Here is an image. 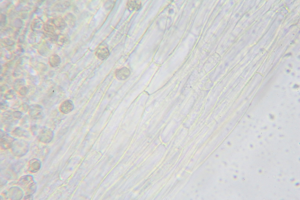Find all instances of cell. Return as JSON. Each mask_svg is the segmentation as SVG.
<instances>
[{
  "instance_id": "6da1fadb",
  "label": "cell",
  "mask_w": 300,
  "mask_h": 200,
  "mask_svg": "<svg viewBox=\"0 0 300 200\" xmlns=\"http://www.w3.org/2000/svg\"><path fill=\"white\" fill-rule=\"evenodd\" d=\"M12 151L15 155L21 157L28 152L29 144L26 141L22 140L15 139L11 147Z\"/></svg>"
},
{
  "instance_id": "7a4b0ae2",
  "label": "cell",
  "mask_w": 300,
  "mask_h": 200,
  "mask_svg": "<svg viewBox=\"0 0 300 200\" xmlns=\"http://www.w3.org/2000/svg\"><path fill=\"white\" fill-rule=\"evenodd\" d=\"M54 132L50 129L44 128L39 132L38 137L39 140L44 143L50 142L54 137Z\"/></svg>"
},
{
  "instance_id": "3957f363",
  "label": "cell",
  "mask_w": 300,
  "mask_h": 200,
  "mask_svg": "<svg viewBox=\"0 0 300 200\" xmlns=\"http://www.w3.org/2000/svg\"><path fill=\"white\" fill-rule=\"evenodd\" d=\"M29 113L30 116L34 119H40L44 117L43 107L39 104H33L30 106Z\"/></svg>"
},
{
  "instance_id": "277c9868",
  "label": "cell",
  "mask_w": 300,
  "mask_h": 200,
  "mask_svg": "<svg viewBox=\"0 0 300 200\" xmlns=\"http://www.w3.org/2000/svg\"><path fill=\"white\" fill-rule=\"evenodd\" d=\"M15 139L8 134L1 131L0 132V146L4 149H7L11 148Z\"/></svg>"
},
{
  "instance_id": "5b68a950",
  "label": "cell",
  "mask_w": 300,
  "mask_h": 200,
  "mask_svg": "<svg viewBox=\"0 0 300 200\" xmlns=\"http://www.w3.org/2000/svg\"><path fill=\"white\" fill-rule=\"evenodd\" d=\"M95 54L99 59L104 60L108 57L110 55V52L107 46L102 45L98 48Z\"/></svg>"
},
{
  "instance_id": "8992f818",
  "label": "cell",
  "mask_w": 300,
  "mask_h": 200,
  "mask_svg": "<svg viewBox=\"0 0 300 200\" xmlns=\"http://www.w3.org/2000/svg\"><path fill=\"white\" fill-rule=\"evenodd\" d=\"M74 107V105L72 101L70 100H67L61 103L59 109L61 112L67 114L72 111Z\"/></svg>"
},
{
  "instance_id": "52a82bcc",
  "label": "cell",
  "mask_w": 300,
  "mask_h": 200,
  "mask_svg": "<svg viewBox=\"0 0 300 200\" xmlns=\"http://www.w3.org/2000/svg\"><path fill=\"white\" fill-rule=\"evenodd\" d=\"M129 70L126 67H123L117 69L115 72L116 78L119 80H124L127 79L130 75Z\"/></svg>"
},
{
  "instance_id": "ba28073f",
  "label": "cell",
  "mask_w": 300,
  "mask_h": 200,
  "mask_svg": "<svg viewBox=\"0 0 300 200\" xmlns=\"http://www.w3.org/2000/svg\"><path fill=\"white\" fill-rule=\"evenodd\" d=\"M23 195V191L17 187H11L8 192L9 197L11 199L19 200L22 198Z\"/></svg>"
},
{
  "instance_id": "9c48e42d",
  "label": "cell",
  "mask_w": 300,
  "mask_h": 200,
  "mask_svg": "<svg viewBox=\"0 0 300 200\" xmlns=\"http://www.w3.org/2000/svg\"><path fill=\"white\" fill-rule=\"evenodd\" d=\"M40 161L36 158L31 160L29 162L28 170L32 172H35L38 171L41 167Z\"/></svg>"
},
{
  "instance_id": "30bf717a",
  "label": "cell",
  "mask_w": 300,
  "mask_h": 200,
  "mask_svg": "<svg viewBox=\"0 0 300 200\" xmlns=\"http://www.w3.org/2000/svg\"><path fill=\"white\" fill-rule=\"evenodd\" d=\"M44 23L40 18L34 19L31 25L32 30L34 31H38L43 29Z\"/></svg>"
},
{
  "instance_id": "8fae6325",
  "label": "cell",
  "mask_w": 300,
  "mask_h": 200,
  "mask_svg": "<svg viewBox=\"0 0 300 200\" xmlns=\"http://www.w3.org/2000/svg\"><path fill=\"white\" fill-rule=\"evenodd\" d=\"M34 182L32 176L26 175L21 177L18 182V183L20 185L23 186L25 187L28 185V187Z\"/></svg>"
},
{
  "instance_id": "7c38bea8",
  "label": "cell",
  "mask_w": 300,
  "mask_h": 200,
  "mask_svg": "<svg viewBox=\"0 0 300 200\" xmlns=\"http://www.w3.org/2000/svg\"><path fill=\"white\" fill-rule=\"evenodd\" d=\"M53 19L54 25L59 30L64 29L66 27L67 24L65 20L61 16L57 17Z\"/></svg>"
},
{
  "instance_id": "4fadbf2b",
  "label": "cell",
  "mask_w": 300,
  "mask_h": 200,
  "mask_svg": "<svg viewBox=\"0 0 300 200\" xmlns=\"http://www.w3.org/2000/svg\"><path fill=\"white\" fill-rule=\"evenodd\" d=\"M56 27L54 25L53 19L48 20L44 23L43 29L46 32L54 33L56 30Z\"/></svg>"
},
{
  "instance_id": "5bb4252c",
  "label": "cell",
  "mask_w": 300,
  "mask_h": 200,
  "mask_svg": "<svg viewBox=\"0 0 300 200\" xmlns=\"http://www.w3.org/2000/svg\"><path fill=\"white\" fill-rule=\"evenodd\" d=\"M127 5L128 9L130 11L138 10L141 6V2L139 0H129Z\"/></svg>"
},
{
  "instance_id": "9a60e30c",
  "label": "cell",
  "mask_w": 300,
  "mask_h": 200,
  "mask_svg": "<svg viewBox=\"0 0 300 200\" xmlns=\"http://www.w3.org/2000/svg\"><path fill=\"white\" fill-rule=\"evenodd\" d=\"M49 63L52 67H55L59 66L61 63L60 57L57 54L51 55L49 58Z\"/></svg>"
},
{
  "instance_id": "2e32d148",
  "label": "cell",
  "mask_w": 300,
  "mask_h": 200,
  "mask_svg": "<svg viewBox=\"0 0 300 200\" xmlns=\"http://www.w3.org/2000/svg\"><path fill=\"white\" fill-rule=\"evenodd\" d=\"M13 135L18 137H28L30 135L26 130L20 127H17L14 129L12 132Z\"/></svg>"
},
{
  "instance_id": "e0dca14e",
  "label": "cell",
  "mask_w": 300,
  "mask_h": 200,
  "mask_svg": "<svg viewBox=\"0 0 300 200\" xmlns=\"http://www.w3.org/2000/svg\"><path fill=\"white\" fill-rule=\"evenodd\" d=\"M70 39L69 36L65 34H60L58 35L56 42L60 46H62L64 44H67L69 43Z\"/></svg>"
},
{
  "instance_id": "ac0fdd59",
  "label": "cell",
  "mask_w": 300,
  "mask_h": 200,
  "mask_svg": "<svg viewBox=\"0 0 300 200\" xmlns=\"http://www.w3.org/2000/svg\"><path fill=\"white\" fill-rule=\"evenodd\" d=\"M25 83V81L23 79L20 78L16 79L13 82V87L15 90H19L21 88L24 86Z\"/></svg>"
},
{
  "instance_id": "d6986e66",
  "label": "cell",
  "mask_w": 300,
  "mask_h": 200,
  "mask_svg": "<svg viewBox=\"0 0 300 200\" xmlns=\"http://www.w3.org/2000/svg\"><path fill=\"white\" fill-rule=\"evenodd\" d=\"M65 19L71 27H74L75 25L76 19L74 16L72 14H68L65 16Z\"/></svg>"
},
{
  "instance_id": "ffe728a7",
  "label": "cell",
  "mask_w": 300,
  "mask_h": 200,
  "mask_svg": "<svg viewBox=\"0 0 300 200\" xmlns=\"http://www.w3.org/2000/svg\"><path fill=\"white\" fill-rule=\"evenodd\" d=\"M36 188V184L34 182L27 188V194L28 195H32L35 192Z\"/></svg>"
},
{
  "instance_id": "44dd1931",
  "label": "cell",
  "mask_w": 300,
  "mask_h": 200,
  "mask_svg": "<svg viewBox=\"0 0 300 200\" xmlns=\"http://www.w3.org/2000/svg\"><path fill=\"white\" fill-rule=\"evenodd\" d=\"M15 96V93L12 90H8L4 95V98L7 100L12 99Z\"/></svg>"
},
{
  "instance_id": "7402d4cb",
  "label": "cell",
  "mask_w": 300,
  "mask_h": 200,
  "mask_svg": "<svg viewBox=\"0 0 300 200\" xmlns=\"http://www.w3.org/2000/svg\"><path fill=\"white\" fill-rule=\"evenodd\" d=\"M7 22L6 16L4 14L1 13L0 17V25L1 27L5 26Z\"/></svg>"
},
{
  "instance_id": "603a6c76",
  "label": "cell",
  "mask_w": 300,
  "mask_h": 200,
  "mask_svg": "<svg viewBox=\"0 0 300 200\" xmlns=\"http://www.w3.org/2000/svg\"><path fill=\"white\" fill-rule=\"evenodd\" d=\"M30 106L26 103L22 104L19 107L20 111L26 112L29 110Z\"/></svg>"
},
{
  "instance_id": "cb8c5ba5",
  "label": "cell",
  "mask_w": 300,
  "mask_h": 200,
  "mask_svg": "<svg viewBox=\"0 0 300 200\" xmlns=\"http://www.w3.org/2000/svg\"><path fill=\"white\" fill-rule=\"evenodd\" d=\"M28 88L26 86H23L21 88L18 90L19 94L21 95H26L28 93Z\"/></svg>"
},
{
  "instance_id": "d4e9b609",
  "label": "cell",
  "mask_w": 300,
  "mask_h": 200,
  "mask_svg": "<svg viewBox=\"0 0 300 200\" xmlns=\"http://www.w3.org/2000/svg\"><path fill=\"white\" fill-rule=\"evenodd\" d=\"M3 42L5 44L9 46H12L15 44L14 42L9 38H4L2 40Z\"/></svg>"
},
{
  "instance_id": "484cf974",
  "label": "cell",
  "mask_w": 300,
  "mask_h": 200,
  "mask_svg": "<svg viewBox=\"0 0 300 200\" xmlns=\"http://www.w3.org/2000/svg\"><path fill=\"white\" fill-rule=\"evenodd\" d=\"M23 113L20 111H16L13 112V117L17 119L21 118L22 116Z\"/></svg>"
},
{
  "instance_id": "4316f807",
  "label": "cell",
  "mask_w": 300,
  "mask_h": 200,
  "mask_svg": "<svg viewBox=\"0 0 300 200\" xmlns=\"http://www.w3.org/2000/svg\"><path fill=\"white\" fill-rule=\"evenodd\" d=\"M14 24H15L14 25L16 27L20 28L21 27L23 23L21 20L18 19L16 20Z\"/></svg>"
},
{
  "instance_id": "83f0119b",
  "label": "cell",
  "mask_w": 300,
  "mask_h": 200,
  "mask_svg": "<svg viewBox=\"0 0 300 200\" xmlns=\"http://www.w3.org/2000/svg\"><path fill=\"white\" fill-rule=\"evenodd\" d=\"M8 107L7 102L4 100H3L0 102V108L2 110H5Z\"/></svg>"
},
{
  "instance_id": "f1b7e54d",
  "label": "cell",
  "mask_w": 300,
  "mask_h": 200,
  "mask_svg": "<svg viewBox=\"0 0 300 200\" xmlns=\"http://www.w3.org/2000/svg\"><path fill=\"white\" fill-rule=\"evenodd\" d=\"M24 199L26 200H32L33 199V196L32 195H27L24 197Z\"/></svg>"
},
{
  "instance_id": "f546056e",
  "label": "cell",
  "mask_w": 300,
  "mask_h": 200,
  "mask_svg": "<svg viewBox=\"0 0 300 200\" xmlns=\"http://www.w3.org/2000/svg\"><path fill=\"white\" fill-rule=\"evenodd\" d=\"M8 87L7 86L5 85L4 86H2L1 87V91L3 92L6 90V89H7Z\"/></svg>"
},
{
  "instance_id": "4dcf8cb0",
  "label": "cell",
  "mask_w": 300,
  "mask_h": 200,
  "mask_svg": "<svg viewBox=\"0 0 300 200\" xmlns=\"http://www.w3.org/2000/svg\"><path fill=\"white\" fill-rule=\"evenodd\" d=\"M24 36H21H21H20V37H19V41L20 42H23V41H24Z\"/></svg>"
},
{
  "instance_id": "1f68e13d",
  "label": "cell",
  "mask_w": 300,
  "mask_h": 200,
  "mask_svg": "<svg viewBox=\"0 0 300 200\" xmlns=\"http://www.w3.org/2000/svg\"><path fill=\"white\" fill-rule=\"evenodd\" d=\"M291 53H288L285 54L284 56H289V55H291Z\"/></svg>"
},
{
  "instance_id": "d6a6232c",
  "label": "cell",
  "mask_w": 300,
  "mask_h": 200,
  "mask_svg": "<svg viewBox=\"0 0 300 200\" xmlns=\"http://www.w3.org/2000/svg\"><path fill=\"white\" fill-rule=\"evenodd\" d=\"M294 86H295V87H298V85L296 84Z\"/></svg>"
},
{
  "instance_id": "836d02e7",
  "label": "cell",
  "mask_w": 300,
  "mask_h": 200,
  "mask_svg": "<svg viewBox=\"0 0 300 200\" xmlns=\"http://www.w3.org/2000/svg\"><path fill=\"white\" fill-rule=\"evenodd\" d=\"M287 72H288V73H289V72H290V71H289V70H288H288H287Z\"/></svg>"
},
{
  "instance_id": "e575fe53",
  "label": "cell",
  "mask_w": 300,
  "mask_h": 200,
  "mask_svg": "<svg viewBox=\"0 0 300 200\" xmlns=\"http://www.w3.org/2000/svg\"><path fill=\"white\" fill-rule=\"evenodd\" d=\"M249 14H247V15H246V17H248V16H249Z\"/></svg>"
},
{
  "instance_id": "d590c367",
  "label": "cell",
  "mask_w": 300,
  "mask_h": 200,
  "mask_svg": "<svg viewBox=\"0 0 300 200\" xmlns=\"http://www.w3.org/2000/svg\"><path fill=\"white\" fill-rule=\"evenodd\" d=\"M289 67H291V66H291V64H289Z\"/></svg>"
}]
</instances>
